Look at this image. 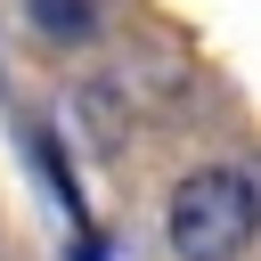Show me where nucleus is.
I'll return each mask as SVG.
<instances>
[{
    "label": "nucleus",
    "mask_w": 261,
    "mask_h": 261,
    "mask_svg": "<svg viewBox=\"0 0 261 261\" xmlns=\"http://www.w3.org/2000/svg\"><path fill=\"white\" fill-rule=\"evenodd\" d=\"M24 16L41 41H65V49H82L98 33V0H24Z\"/></svg>",
    "instance_id": "2"
},
{
    "label": "nucleus",
    "mask_w": 261,
    "mask_h": 261,
    "mask_svg": "<svg viewBox=\"0 0 261 261\" xmlns=\"http://www.w3.org/2000/svg\"><path fill=\"white\" fill-rule=\"evenodd\" d=\"M163 237L179 261H237L261 237V188L228 163H196L163 204Z\"/></svg>",
    "instance_id": "1"
}]
</instances>
